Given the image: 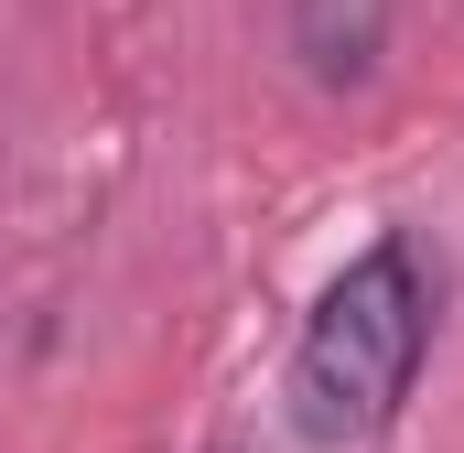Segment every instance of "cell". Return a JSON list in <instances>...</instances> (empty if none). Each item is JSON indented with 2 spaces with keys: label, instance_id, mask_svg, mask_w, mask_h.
I'll return each mask as SVG.
<instances>
[{
  "label": "cell",
  "instance_id": "7a4b0ae2",
  "mask_svg": "<svg viewBox=\"0 0 464 453\" xmlns=\"http://www.w3.org/2000/svg\"><path fill=\"white\" fill-rule=\"evenodd\" d=\"M389 33V0H292V43L314 54V76H367Z\"/></svg>",
  "mask_w": 464,
  "mask_h": 453
},
{
  "label": "cell",
  "instance_id": "6da1fadb",
  "mask_svg": "<svg viewBox=\"0 0 464 453\" xmlns=\"http://www.w3.org/2000/svg\"><path fill=\"white\" fill-rule=\"evenodd\" d=\"M421 345H432L421 248L411 237H367L324 281V303L303 313V345H292V410H303V432L314 443L389 432L400 400H411V378H421Z\"/></svg>",
  "mask_w": 464,
  "mask_h": 453
}]
</instances>
